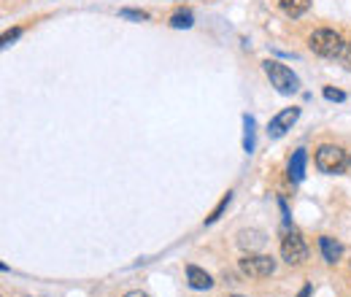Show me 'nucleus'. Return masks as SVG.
<instances>
[{"mask_svg": "<svg viewBox=\"0 0 351 297\" xmlns=\"http://www.w3.org/2000/svg\"><path fill=\"white\" fill-rule=\"evenodd\" d=\"M300 119V108L298 106H292V108H284L281 114H276L273 119H270V125H267V135L270 138H281L287 130H292V125Z\"/></svg>", "mask_w": 351, "mask_h": 297, "instance_id": "nucleus-6", "label": "nucleus"}, {"mask_svg": "<svg viewBox=\"0 0 351 297\" xmlns=\"http://www.w3.org/2000/svg\"><path fill=\"white\" fill-rule=\"evenodd\" d=\"M349 168H351V157H349Z\"/></svg>", "mask_w": 351, "mask_h": 297, "instance_id": "nucleus-21", "label": "nucleus"}, {"mask_svg": "<svg viewBox=\"0 0 351 297\" xmlns=\"http://www.w3.org/2000/svg\"><path fill=\"white\" fill-rule=\"evenodd\" d=\"M235 297H241V295H235Z\"/></svg>", "mask_w": 351, "mask_h": 297, "instance_id": "nucleus-22", "label": "nucleus"}, {"mask_svg": "<svg viewBox=\"0 0 351 297\" xmlns=\"http://www.w3.org/2000/svg\"><path fill=\"white\" fill-rule=\"evenodd\" d=\"M341 57H343V62L351 68V43H346V49H343V54H341Z\"/></svg>", "mask_w": 351, "mask_h": 297, "instance_id": "nucleus-18", "label": "nucleus"}, {"mask_svg": "<svg viewBox=\"0 0 351 297\" xmlns=\"http://www.w3.org/2000/svg\"><path fill=\"white\" fill-rule=\"evenodd\" d=\"M281 257L287 265H303L308 259V246L298 230H287L281 238Z\"/></svg>", "mask_w": 351, "mask_h": 297, "instance_id": "nucleus-4", "label": "nucleus"}, {"mask_svg": "<svg viewBox=\"0 0 351 297\" xmlns=\"http://www.w3.org/2000/svg\"><path fill=\"white\" fill-rule=\"evenodd\" d=\"M125 297H149V295H146V292H128Z\"/></svg>", "mask_w": 351, "mask_h": 297, "instance_id": "nucleus-19", "label": "nucleus"}, {"mask_svg": "<svg viewBox=\"0 0 351 297\" xmlns=\"http://www.w3.org/2000/svg\"><path fill=\"white\" fill-rule=\"evenodd\" d=\"M306 163H308L306 149H298V152L292 154V160H289V176H292V181H303V176H306Z\"/></svg>", "mask_w": 351, "mask_h": 297, "instance_id": "nucleus-9", "label": "nucleus"}, {"mask_svg": "<svg viewBox=\"0 0 351 297\" xmlns=\"http://www.w3.org/2000/svg\"><path fill=\"white\" fill-rule=\"evenodd\" d=\"M186 281H189L192 289H211L214 287V278L203 268H197V265H189L186 268Z\"/></svg>", "mask_w": 351, "mask_h": 297, "instance_id": "nucleus-7", "label": "nucleus"}, {"mask_svg": "<svg viewBox=\"0 0 351 297\" xmlns=\"http://www.w3.org/2000/svg\"><path fill=\"white\" fill-rule=\"evenodd\" d=\"M230 200H232V192H227V195H224V198H221V203H219V206H217V209H214V213H211V216H208V219H206V224H214V222H217V219H219L221 213H224V209H227V206H230Z\"/></svg>", "mask_w": 351, "mask_h": 297, "instance_id": "nucleus-14", "label": "nucleus"}, {"mask_svg": "<svg viewBox=\"0 0 351 297\" xmlns=\"http://www.w3.org/2000/svg\"><path fill=\"white\" fill-rule=\"evenodd\" d=\"M278 5H281V11L287 14V16H303L308 8H311V0H278Z\"/></svg>", "mask_w": 351, "mask_h": 297, "instance_id": "nucleus-10", "label": "nucleus"}, {"mask_svg": "<svg viewBox=\"0 0 351 297\" xmlns=\"http://www.w3.org/2000/svg\"><path fill=\"white\" fill-rule=\"evenodd\" d=\"M119 16H125V19H135V22L149 19V14H146V11H135V8H122V11H119Z\"/></svg>", "mask_w": 351, "mask_h": 297, "instance_id": "nucleus-15", "label": "nucleus"}, {"mask_svg": "<svg viewBox=\"0 0 351 297\" xmlns=\"http://www.w3.org/2000/svg\"><path fill=\"white\" fill-rule=\"evenodd\" d=\"M263 68H265V73H267V79H270V84L276 86L281 95H292V92L300 89V79H298L287 65H281V62H276V60H265Z\"/></svg>", "mask_w": 351, "mask_h": 297, "instance_id": "nucleus-2", "label": "nucleus"}, {"mask_svg": "<svg viewBox=\"0 0 351 297\" xmlns=\"http://www.w3.org/2000/svg\"><path fill=\"white\" fill-rule=\"evenodd\" d=\"M192 25H195L192 11H176L173 16H171V27H176V30H186V27H192Z\"/></svg>", "mask_w": 351, "mask_h": 297, "instance_id": "nucleus-12", "label": "nucleus"}, {"mask_svg": "<svg viewBox=\"0 0 351 297\" xmlns=\"http://www.w3.org/2000/svg\"><path fill=\"white\" fill-rule=\"evenodd\" d=\"M243 128H246L243 149H246V152H254V119H252V117H243Z\"/></svg>", "mask_w": 351, "mask_h": 297, "instance_id": "nucleus-13", "label": "nucleus"}, {"mask_svg": "<svg viewBox=\"0 0 351 297\" xmlns=\"http://www.w3.org/2000/svg\"><path fill=\"white\" fill-rule=\"evenodd\" d=\"M319 246H322V257H324L330 265H335V262L341 259V254H343V246H341L335 238H327V235H324V238L319 241Z\"/></svg>", "mask_w": 351, "mask_h": 297, "instance_id": "nucleus-8", "label": "nucleus"}, {"mask_svg": "<svg viewBox=\"0 0 351 297\" xmlns=\"http://www.w3.org/2000/svg\"><path fill=\"white\" fill-rule=\"evenodd\" d=\"M346 165H349V157H346V152L341 146L324 143V146L316 149V168L322 170V173L335 176V173H343Z\"/></svg>", "mask_w": 351, "mask_h": 297, "instance_id": "nucleus-3", "label": "nucleus"}, {"mask_svg": "<svg viewBox=\"0 0 351 297\" xmlns=\"http://www.w3.org/2000/svg\"><path fill=\"white\" fill-rule=\"evenodd\" d=\"M308 46H311L313 54H319V57H324V60H335V57H341L343 49H346L341 33H335V30H330V27L313 30L311 38H308Z\"/></svg>", "mask_w": 351, "mask_h": 297, "instance_id": "nucleus-1", "label": "nucleus"}, {"mask_svg": "<svg viewBox=\"0 0 351 297\" xmlns=\"http://www.w3.org/2000/svg\"><path fill=\"white\" fill-rule=\"evenodd\" d=\"M243 249H249V254H252V249H260L265 243V238H263V233H241V241H238Z\"/></svg>", "mask_w": 351, "mask_h": 297, "instance_id": "nucleus-11", "label": "nucleus"}, {"mask_svg": "<svg viewBox=\"0 0 351 297\" xmlns=\"http://www.w3.org/2000/svg\"><path fill=\"white\" fill-rule=\"evenodd\" d=\"M19 36H22V30H19V27H14L11 33H5V36H3V46H11V41H16Z\"/></svg>", "mask_w": 351, "mask_h": 297, "instance_id": "nucleus-17", "label": "nucleus"}, {"mask_svg": "<svg viewBox=\"0 0 351 297\" xmlns=\"http://www.w3.org/2000/svg\"><path fill=\"white\" fill-rule=\"evenodd\" d=\"M324 97L327 100H335V103H343L346 100V95L341 89H332V86H324Z\"/></svg>", "mask_w": 351, "mask_h": 297, "instance_id": "nucleus-16", "label": "nucleus"}, {"mask_svg": "<svg viewBox=\"0 0 351 297\" xmlns=\"http://www.w3.org/2000/svg\"><path fill=\"white\" fill-rule=\"evenodd\" d=\"M238 265H241V273L249 278H267L276 273V259L267 254H243Z\"/></svg>", "mask_w": 351, "mask_h": 297, "instance_id": "nucleus-5", "label": "nucleus"}, {"mask_svg": "<svg viewBox=\"0 0 351 297\" xmlns=\"http://www.w3.org/2000/svg\"><path fill=\"white\" fill-rule=\"evenodd\" d=\"M298 297H311V287H303V292H300Z\"/></svg>", "mask_w": 351, "mask_h": 297, "instance_id": "nucleus-20", "label": "nucleus"}]
</instances>
